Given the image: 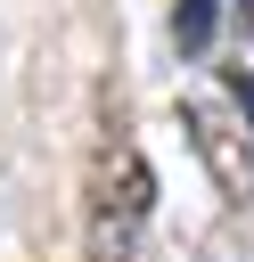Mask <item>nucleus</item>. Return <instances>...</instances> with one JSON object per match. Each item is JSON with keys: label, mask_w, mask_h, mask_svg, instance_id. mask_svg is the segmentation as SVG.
<instances>
[{"label": "nucleus", "mask_w": 254, "mask_h": 262, "mask_svg": "<svg viewBox=\"0 0 254 262\" xmlns=\"http://www.w3.org/2000/svg\"><path fill=\"white\" fill-rule=\"evenodd\" d=\"M180 123H188V147L205 156L213 188L246 205V196H254V139H246V106H229V98H188Z\"/></svg>", "instance_id": "obj_2"}, {"label": "nucleus", "mask_w": 254, "mask_h": 262, "mask_svg": "<svg viewBox=\"0 0 254 262\" xmlns=\"http://www.w3.org/2000/svg\"><path fill=\"white\" fill-rule=\"evenodd\" d=\"M213 16H221V0H180V8H172V41L197 57V49L213 41Z\"/></svg>", "instance_id": "obj_3"}, {"label": "nucleus", "mask_w": 254, "mask_h": 262, "mask_svg": "<svg viewBox=\"0 0 254 262\" xmlns=\"http://www.w3.org/2000/svg\"><path fill=\"white\" fill-rule=\"evenodd\" d=\"M82 237L90 262H139V229L156 213V172L139 164V147L123 139V98L107 90V131L90 147V180H82Z\"/></svg>", "instance_id": "obj_1"}]
</instances>
